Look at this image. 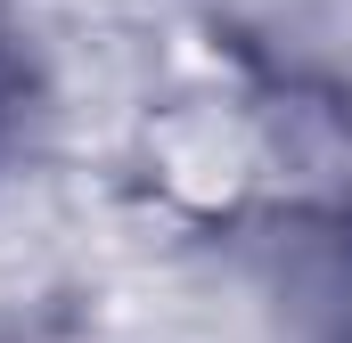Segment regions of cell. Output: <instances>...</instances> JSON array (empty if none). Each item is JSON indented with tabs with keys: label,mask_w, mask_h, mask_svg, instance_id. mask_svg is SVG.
<instances>
[{
	"label": "cell",
	"mask_w": 352,
	"mask_h": 343,
	"mask_svg": "<svg viewBox=\"0 0 352 343\" xmlns=\"http://www.w3.org/2000/svg\"><path fill=\"white\" fill-rule=\"evenodd\" d=\"M140 164L156 180V196L188 221H221L238 213L270 172V131L238 90H188L173 106L148 115L140 131Z\"/></svg>",
	"instance_id": "obj_1"
}]
</instances>
